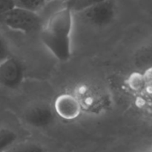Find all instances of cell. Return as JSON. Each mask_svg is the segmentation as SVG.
I'll use <instances>...</instances> for the list:
<instances>
[{"mask_svg":"<svg viewBox=\"0 0 152 152\" xmlns=\"http://www.w3.org/2000/svg\"><path fill=\"white\" fill-rule=\"evenodd\" d=\"M73 10L68 6L55 11L41 29V40L59 60L65 62L71 56Z\"/></svg>","mask_w":152,"mask_h":152,"instance_id":"6da1fadb","label":"cell"},{"mask_svg":"<svg viewBox=\"0 0 152 152\" xmlns=\"http://www.w3.org/2000/svg\"><path fill=\"white\" fill-rule=\"evenodd\" d=\"M74 95L80 101L82 110L90 114H102L108 109L111 104L107 91L94 84L80 85L76 88Z\"/></svg>","mask_w":152,"mask_h":152,"instance_id":"7a4b0ae2","label":"cell"},{"mask_svg":"<svg viewBox=\"0 0 152 152\" xmlns=\"http://www.w3.org/2000/svg\"><path fill=\"white\" fill-rule=\"evenodd\" d=\"M1 19L10 29L26 34L41 31L44 25L38 13L18 7L1 14Z\"/></svg>","mask_w":152,"mask_h":152,"instance_id":"3957f363","label":"cell"},{"mask_svg":"<svg viewBox=\"0 0 152 152\" xmlns=\"http://www.w3.org/2000/svg\"><path fill=\"white\" fill-rule=\"evenodd\" d=\"M77 13L83 21L91 25L103 26L112 21L115 14V2L114 0H105Z\"/></svg>","mask_w":152,"mask_h":152,"instance_id":"277c9868","label":"cell"},{"mask_svg":"<svg viewBox=\"0 0 152 152\" xmlns=\"http://www.w3.org/2000/svg\"><path fill=\"white\" fill-rule=\"evenodd\" d=\"M23 78V68L16 59L7 57L1 62L0 80L5 87L13 88L19 86Z\"/></svg>","mask_w":152,"mask_h":152,"instance_id":"5b68a950","label":"cell"},{"mask_svg":"<svg viewBox=\"0 0 152 152\" xmlns=\"http://www.w3.org/2000/svg\"><path fill=\"white\" fill-rule=\"evenodd\" d=\"M54 108L59 117L68 120L78 117L83 111L77 96L71 94L59 95L55 100Z\"/></svg>","mask_w":152,"mask_h":152,"instance_id":"8992f818","label":"cell"},{"mask_svg":"<svg viewBox=\"0 0 152 152\" xmlns=\"http://www.w3.org/2000/svg\"><path fill=\"white\" fill-rule=\"evenodd\" d=\"M53 115L47 106H36L31 108L25 114V120L29 124L37 127L47 126L51 122Z\"/></svg>","mask_w":152,"mask_h":152,"instance_id":"52a82bcc","label":"cell"},{"mask_svg":"<svg viewBox=\"0 0 152 152\" xmlns=\"http://www.w3.org/2000/svg\"><path fill=\"white\" fill-rule=\"evenodd\" d=\"M16 7L39 13L45 7L48 2L45 0H15Z\"/></svg>","mask_w":152,"mask_h":152,"instance_id":"ba28073f","label":"cell"},{"mask_svg":"<svg viewBox=\"0 0 152 152\" xmlns=\"http://www.w3.org/2000/svg\"><path fill=\"white\" fill-rule=\"evenodd\" d=\"M102 1H105V0H66L65 5L70 7L74 13H77V12L84 10L89 6Z\"/></svg>","mask_w":152,"mask_h":152,"instance_id":"9c48e42d","label":"cell"},{"mask_svg":"<svg viewBox=\"0 0 152 152\" xmlns=\"http://www.w3.org/2000/svg\"><path fill=\"white\" fill-rule=\"evenodd\" d=\"M16 139V134L7 129H1L0 132V149L10 146Z\"/></svg>","mask_w":152,"mask_h":152,"instance_id":"30bf717a","label":"cell"},{"mask_svg":"<svg viewBox=\"0 0 152 152\" xmlns=\"http://www.w3.org/2000/svg\"><path fill=\"white\" fill-rule=\"evenodd\" d=\"M143 77L144 88L148 93L152 94V66L145 71Z\"/></svg>","mask_w":152,"mask_h":152,"instance_id":"8fae6325","label":"cell"},{"mask_svg":"<svg viewBox=\"0 0 152 152\" xmlns=\"http://www.w3.org/2000/svg\"><path fill=\"white\" fill-rule=\"evenodd\" d=\"M15 0H0V13L1 14L6 13L16 7Z\"/></svg>","mask_w":152,"mask_h":152,"instance_id":"7c38bea8","label":"cell"},{"mask_svg":"<svg viewBox=\"0 0 152 152\" xmlns=\"http://www.w3.org/2000/svg\"><path fill=\"white\" fill-rule=\"evenodd\" d=\"M45 1H48V2H53V1H56V0H45Z\"/></svg>","mask_w":152,"mask_h":152,"instance_id":"4fadbf2b","label":"cell"}]
</instances>
